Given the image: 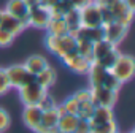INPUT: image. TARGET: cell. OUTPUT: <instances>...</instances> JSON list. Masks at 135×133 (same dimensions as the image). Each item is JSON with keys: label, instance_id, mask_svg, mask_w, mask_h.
Here are the masks:
<instances>
[{"label": "cell", "instance_id": "cell-1", "mask_svg": "<svg viewBox=\"0 0 135 133\" xmlns=\"http://www.w3.org/2000/svg\"><path fill=\"white\" fill-rule=\"evenodd\" d=\"M45 46L52 55L60 59L65 54L76 51V37L72 33H67V35H49V33H46Z\"/></svg>", "mask_w": 135, "mask_h": 133}, {"label": "cell", "instance_id": "cell-2", "mask_svg": "<svg viewBox=\"0 0 135 133\" xmlns=\"http://www.w3.org/2000/svg\"><path fill=\"white\" fill-rule=\"evenodd\" d=\"M108 70L116 76V79L121 84H126L135 75V59L130 54L119 52L118 57H116V60H114V63L110 66Z\"/></svg>", "mask_w": 135, "mask_h": 133}, {"label": "cell", "instance_id": "cell-3", "mask_svg": "<svg viewBox=\"0 0 135 133\" xmlns=\"http://www.w3.org/2000/svg\"><path fill=\"white\" fill-rule=\"evenodd\" d=\"M5 71H7V76H8V81H10V87L16 89V90L35 79V76L32 73H29V70L24 66V63L10 65L5 68Z\"/></svg>", "mask_w": 135, "mask_h": 133}, {"label": "cell", "instance_id": "cell-4", "mask_svg": "<svg viewBox=\"0 0 135 133\" xmlns=\"http://www.w3.org/2000/svg\"><path fill=\"white\" fill-rule=\"evenodd\" d=\"M19 92V100L24 106H29V105H38V101L49 92L48 89L41 87L35 79L30 81L29 84L22 86L21 89H18Z\"/></svg>", "mask_w": 135, "mask_h": 133}, {"label": "cell", "instance_id": "cell-5", "mask_svg": "<svg viewBox=\"0 0 135 133\" xmlns=\"http://www.w3.org/2000/svg\"><path fill=\"white\" fill-rule=\"evenodd\" d=\"M51 19V13L49 8H46L45 5L38 3L35 7L29 8V14H27V27H33V29H40L45 30L48 22Z\"/></svg>", "mask_w": 135, "mask_h": 133}, {"label": "cell", "instance_id": "cell-6", "mask_svg": "<svg viewBox=\"0 0 135 133\" xmlns=\"http://www.w3.org/2000/svg\"><path fill=\"white\" fill-rule=\"evenodd\" d=\"M60 60L70 71H73L76 75H86L88 70H89V66H91V60L83 57L76 51H72L69 54H65L64 57H60Z\"/></svg>", "mask_w": 135, "mask_h": 133}, {"label": "cell", "instance_id": "cell-7", "mask_svg": "<svg viewBox=\"0 0 135 133\" xmlns=\"http://www.w3.org/2000/svg\"><path fill=\"white\" fill-rule=\"evenodd\" d=\"M81 27H102V8L92 2L80 10Z\"/></svg>", "mask_w": 135, "mask_h": 133}, {"label": "cell", "instance_id": "cell-8", "mask_svg": "<svg viewBox=\"0 0 135 133\" xmlns=\"http://www.w3.org/2000/svg\"><path fill=\"white\" fill-rule=\"evenodd\" d=\"M91 92H92V101L95 106H108V108H113L116 105L118 95H119V92L107 89L103 86L91 87Z\"/></svg>", "mask_w": 135, "mask_h": 133}, {"label": "cell", "instance_id": "cell-9", "mask_svg": "<svg viewBox=\"0 0 135 133\" xmlns=\"http://www.w3.org/2000/svg\"><path fill=\"white\" fill-rule=\"evenodd\" d=\"M108 10H110V13L113 14L114 21H118V22H121V24H124V25H127V27L132 25L133 13H135V11L130 10V8L126 5L124 0H114V2L108 7Z\"/></svg>", "mask_w": 135, "mask_h": 133}, {"label": "cell", "instance_id": "cell-10", "mask_svg": "<svg viewBox=\"0 0 135 133\" xmlns=\"http://www.w3.org/2000/svg\"><path fill=\"white\" fill-rule=\"evenodd\" d=\"M102 29H103V38L118 46L127 37V32H129L130 27H127V25H124V24H121L118 21H113V22L103 25Z\"/></svg>", "mask_w": 135, "mask_h": 133}, {"label": "cell", "instance_id": "cell-11", "mask_svg": "<svg viewBox=\"0 0 135 133\" xmlns=\"http://www.w3.org/2000/svg\"><path fill=\"white\" fill-rule=\"evenodd\" d=\"M41 114H43V111L38 108V105L24 106V109H22V122L26 124V127L29 130L35 131L38 128V125L41 124Z\"/></svg>", "mask_w": 135, "mask_h": 133}, {"label": "cell", "instance_id": "cell-12", "mask_svg": "<svg viewBox=\"0 0 135 133\" xmlns=\"http://www.w3.org/2000/svg\"><path fill=\"white\" fill-rule=\"evenodd\" d=\"M5 13L18 18L19 21L26 22L27 24V14H29V7L27 3L24 2V0H8L5 8H3Z\"/></svg>", "mask_w": 135, "mask_h": 133}, {"label": "cell", "instance_id": "cell-13", "mask_svg": "<svg viewBox=\"0 0 135 133\" xmlns=\"http://www.w3.org/2000/svg\"><path fill=\"white\" fill-rule=\"evenodd\" d=\"M0 27L5 29L7 32H10L11 35L18 37V35H21V33L27 29V24L22 22V21H19L18 18H15V16H11V14H8V13L3 11V18H2V24H0Z\"/></svg>", "mask_w": 135, "mask_h": 133}, {"label": "cell", "instance_id": "cell-14", "mask_svg": "<svg viewBox=\"0 0 135 133\" xmlns=\"http://www.w3.org/2000/svg\"><path fill=\"white\" fill-rule=\"evenodd\" d=\"M108 68L99 65L97 62H91V66L88 70V79H89V87H99V86H103V79H105V75H107Z\"/></svg>", "mask_w": 135, "mask_h": 133}, {"label": "cell", "instance_id": "cell-15", "mask_svg": "<svg viewBox=\"0 0 135 133\" xmlns=\"http://www.w3.org/2000/svg\"><path fill=\"white\" fill-rule=\"evenodd\" d=\"M48 65H49L48 59L43 57V55H40V54H32V55H29V57L26 59V62H24V66L29 70V73H32L33 76L38 75L41 70H45Z\"/></svg>", "mask_w": 135, "mask_h": 133}, {"label": "cell", "instance_id": "cell-16", "mask_svg": "<svg viewBox=\"0 0 135 133\" xmlns=\"http://www.w3.org/2000/svg\"><path fill=\"white\" fill-rule=\"evenodd\" d=\"M35 81L41 87H45V89L49 90L56 84V81H57V71H56V68L51 66V65H48L45 70H41L38 75H35Z\"/></svg>", "mask_w": 135, "mask_h": 133}, {"label": "cell", "instance_id": "cell-17", "mask_svg": "<svg viewBox=\"0 0 135 133\" xmlns=\"http://www.w3.org/2000/svg\"><path fill=\"white\" fill-rule=\"evenodd\" d=\"M111 119H116L113 108H108V106H95V109H94V112H92V116L89 119V124L91 125H97V124L108 122Z\"/></svg>", "mask_w": 135, "mask_h": 133}, {"label": "cell", "instance_id": "cell-18", "mask_svg": "<svg viewBox=\"0 0 135 133\" xmlns=\"http://www.w3.org/2000/svg\"><path fill=\"white\" fill-rule=\"evenodd\" d=\"M80 122V117L76 114H69L65 112L59 117L57 120V128L60 130V133H72L76 130V125Z\"/></svg>", "mask_w": 135, "mask_h": 133}, {"label": "cell", "instance_id": "cell-19", "mask_svg": "<svg viewBox=\"0 0 135 133\" xmlns=\"http://www.w3.org/2000/svg\"><path fill=\"white\" fill-rule=\"evenodd\" d=\"M116 48H118L116 44L110 43V41L105 40V38L95 41V43L92 44V62H97L99 59H102L103 55H107L108 52H111V51L116 49Z\"/></svg>", "mask_w": 135, "mask_h": 133}, {"label": "cell", "instance_id": "cell-20", "mask_svg": "<svg viewBox=\"0 0 135 133\" xmlns=\"http://www.w3.org/2000/svg\"><path fill=\"white\" fill-rule=\"evenodd\" d=\"M75 37H81L91 43H95L103 38V29L102 27H80V30L75 33Z\"/></svg>", "mask_w": 135, "mask_h": 133}, {"label": "cell", "instance_id": "cell-21", "mask_svg": "<svg viewBox=\"0 0 135 133\" xmlns=\"http://www.w3.org/2000/svg\"><path fill=\"white\" fill-rule=\"evenodd\" d=\"M64 21H65L67 27H69V32L72 35H75L80 30V27H81V22H80V10L70 8L69 11L64 14Z\"/></svg>", "mask_w": 135, "mask_h": 133}, {"label": "cell", "instance_id": "cell-22", "mask_svg": "<svg viewBox=\"0 0 135 133\" xmlns=\"http://www.w3.org/2000/svg\"><path fill=\"white\" fill-rule=\"evenodd\" d=\"M46 33L49 35H67L70 33L69 32V27H67L64 18H54V19H49L48 25H46Z\"/></svg>", "mask_w": 135, "mask_h": 133}, {"label": "cell", "instance_id": "cell-23", "mask_svg": "<svg viewBox=\"0 0 135 133\" xmlns=\"http://www.w3.org/2000/svg\"><path fill=\"white\" fill-rule=\"evenodd\" d=\"M116 131H119L116 119H111V120L103 122V124L91 125V133H116Z\"/></svg>", "mask_w": 135, "mask_h": 133}, {"label": "cell", "instance_id": "cell-24", "mask_svg": "<svg viewBox=\"0 0 135 133\" xmlns=\"http://www.w3.org/2000/svg\"><path fill=\"white\" fill-rule=\"evenodd\" d=\"M92 44L94 43H91L81 37H76V52L81 54L83 57L89 59L91 62H92Z\"/></svg>", "mask_w": 135, "mask_h": 133}, {"label": "cell", "instance_id": "cell-25", "mask_svg": "<svg viewBox=\"0 0 135 133\" xmlns=\"http://www.w3.org/2000/svg\"><path fill=\"white\" fill-rule=\"evenodd\" d=\"M94 109H95V105H94L92 101H80V106H78V112H76V116H78L80 119H86V120H89L91 116H92V112H94Z\"/></svg>", "mask_w": 135, "mask_h": 133}, {"label": "cell", "instance_id": "cell-26", "mask_svg": "<svg viewBox=\"0 0 135 133\" xmlns=\"http://www.w3.org/2000/svg\"><path fill=\"white\" fill-rule=\"evenodd\" d=\"M62 109L65 112H69V114H76L78 112V106H80V101L76 100L75 95H70V97H67L62 103H60Z\"/></svg>", "mask_w": 135, "mask_h": 133}, {"label": "cell", "instance_id": "cell-27", "mask_svg": "<svg viewBox=\"0 0 135 133\" xmlns=\"http://www.w3.org/2000/svg\"><path fill=\"white\" fill-rule=\"evenodd\" d=\"M103 87L119 92V90H121V87H122V84H121V83L116 79V76L108 70V71H107V75H105V79H103Z\"/></svg>", "mask_w": 135, "mask_h": 133}, {"label": "cell", "instance_id": "cell-28", "mask_svg": "<svg viewBox=\"0 0 135 133\" xmlns=\"http://www.w3.org/2000/svg\"><path fill=\"white\" fill-rule=\"evenodd\" d=\"M118 54H119V49L116 48V49H113L111 52H108L107 55H103L102 59H99V60H97V63H99V65H102V66H105V68H110V66L114 63V60H116Z\"/></svg>", "mask_w": 135, "mask_h": 133}, {"label": "cell", "instance_id": "cell-29", "mask_svg": "<svg viewBox=\"0 0 135 133\" xmlns=\"http://www.w3.org/2000/svg\"><path fill=\"white\" fill-rule=\"evenodd\" d=\"M54 106H57V101L54 100V97H52L49 92L38 101V108H40L41 111H48V109H51V108H54Z\"/></svg>", "mask_w": 135, "mask_h": 133}, {"label": "cell", "instance_id": "cell-30", "mask_svg": "<svg viewBox=\"0 0 135 133\" xmlns=\"http://www.w3.org/2000/svg\"><path fill=\"white\" fill-rule=\"evenodd\" d=\"M11 124V117H10V112L5 109V108H0V133H5L8 130Z\"/></svg>", "mask_w": 135, "mask_h": 133}, {"label": "cell", "instance_id": "cell-31", "mask_svg": "<svg viewBox=\"0 0 135 133\" xmlns=\"http://www.w3.org/2000/svg\"><path fill=\"white\" fill-rule=\"evenodd\" d=\"M10 89H11V87H10V81H8L7 71H5V68H2V66H0V97L5 95V94H8Z\"/></svg>", "mask_w": 135, "mask_h": 133}, {"label": "cell", "instance_id": "cell-32", "mask_svg": "<svg viewBox=\"0 0 135 133\" xmlns=\"http://www.w3.org/2000/svg\"><path fill=\"white\" fill-rule=\"evenodd\" d=\"M15 35H11L10 32H7L5 29H2L0 27V48H8V46H11L13 44V41H15Z\"/></svg>", "mask_w": 135, "mask_h": 133}, {"label": "cell", "instance_id": "cell-33", "mask_svg": "<svg viewBox=\"0 0 135 133\" xmlns=\"http://www.w3.org/2000/svg\"><path fill=\"white\" fill-rule=\"evenodd\" d=\"M76 97L78 101H92V92H91V87H86V89H80L73 94ZM94 103V101H92Z\"/></svg>", "mask_w": 135, "mask_h": 133}, {"label": "cell", "instance_id": "cell-34", "mask_svg": "<svg viewBox=\"0 0 135 133\" xmlns=\"http://www.w3.org/2000/svg\"><path fill=\"white\" fill-rule=\"evenodd\" d=\"M69 2H70L72 8H75V10H81V8H84L86 5L92 3L94 0H69Z\"/></svg>", "mask_w": 135, "mask_h": 133}, {"label": "cell", "instance_id": "cell-35", "mask_svg": "<svg viewBox=\"0 0 135 133\" xmlns=\"http://www.w3.org/2000/svg\"><path fill=\"white\" fill-rule=\"evenodd\" d=\"M24 2L27 3V7L30 8V7H35V5H38L40 3V0H24Z\"/></svg>", "mask_w": 135, "mask_h": 133}, {"label": "cell", "instance_id": "cell-36", "mask_svg": "<svg viewBox=\"0 0 135 133\" xmlns=\"http://www.w3.org/2000/svg\"><path fill=\"white\" fill-rule=\"evenodd\" d=\"M124 2H126V5H127L130 10L135 11V0H124Z\"/></svg>", "mask_w": 135, "mask_h": 133}, {"label": "cell", "instance_id": "cell-37", "mask_svg": "<svg viewBox=\"0 0 135 133\" xmlns=\"http://www.w3.org/2000/svg\"><path fill=\"white\" fill-rule=\"evenodd\" d=\"M2 18H3V10L0 8V24H2Z\"/></svg>", "mask_w": 135, "mask_h": 133}, {"label": "cell", "instance_id": "cell-38", "mask_svg": "<svg viewBox=\"0 0 135 133\" xmlns=\"http://www.w3.org/2000/svg\"><path fill=\"white\" fill-rule=\"evenodd\" d=\"M129 133H135V131H133V130H130V131H129Z\"/></svg>", "mask_w": 135, "mask_h": 133}, {"label": "cell", "instance_id": "cell-39", "mask_svg": "<svg viewBox=\"0 0 135 133\" xmlns=\"http://www.w3.org/2000/svg\"><path fill=\"white\" fill-rule=\"evenodd\" d=\"M72 133H76V131H72Z\"/></svg>", "mask_w": 135, "mask_h": 133}, {"label": "cell", "instance_id": "cell-40", "mask_svg": "<svg viewBox=\"0 0 135 133\" xmlns=\"http://www.w3.org/2000/svg\"><path fill=\"white\" fill-rule=\"evenodd\" d=\"M116 133H119V131H116Z\"/></svg>", "mask_w": 135, "mask_h": 133}]
</instances>
